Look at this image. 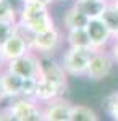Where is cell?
Segmentation results:
<instances>
[{
  "mask_svg": "<svg viewBox=\"0 0 118 121\" xmlns=\"http://www.w3.org/2000/svg\"><path fill=\"white\" fill-rule=\"evenodd\" d=\"M15 29H16V23H13V21H0V47L15 34Z\"/></svg>",
  "mask_w": 118,
  "mask_h": 121,
  "instance_id": "obj_20",
  "label": "cell"
},
{
  "mask_svg": "<svg viewBox=\"0 0 118 121\" xmlns=\"http://www.w3.org/2000/svg\"><path fill=\"white\" fill-rule=\"evenodd\" d=\"M18 23L34 34L45 32V31L57 26L52 13L49 11V7L39 3L36 0H24L23 2V5L18 11Z\"/></svg>",
  "mask_w": 118,
  "mask_h": 121,
  "instance_id": "obj_1",
  "label": "cell"
},
{
  "mask_svg": "<svg viewBox=\"0 0 118 121\" xmlns=\"http://www.w3.org/2000/svg\"><path fill=\"white\" fill-rule=\"evenodd\" d=\"M66 87L68 86H62V84L52 82V81H47L39 78L37 79V87H36V95H34V100H37L39 103H47L52 102L55 99H60L63 97V94L66 92Z\"/></svg>",
  "mask_w": 118,
  "mask_h": 121,
  "instance_id": "obj_11",
  "label": "cell"
},
{
  "mask_svg": "<svg viewBox=\"0 0 118 121\" xmlns=\"http://www.w3.org/2000/svg\"><path fill=\"white\" fill-rule=\"evenodd\" d=\"M36 87H37V79H34V78L24 79V81H23V92H21V97L34 99V95H36Z\"/></svg>",
  "mask_w": 118,
  "mask_h": 121,
  "instance_id": "obj_21",
  "label": "cell"
},
{
  "mask_svg": "<svg viewBox=\"0 0 118 121\" xmlns=\"http://www.w3.org/2000/svg\"><path fill=\"white\" fill-rule=\"evenodd\" d=\"M91 19L87 18L84 13H81L74 5H71L70 8L65 10V13L62 15V28L65 31L70 29H82L89 24Z\"/></svg>",
  "mask_w": 118,
  "mask_h": 121,
  "instance_id": "obj_13",
  "label": "cell"
},
{
  "mask_svg": "<svg viewBox=\"0 0 118 121\" xmlns=\"http://www.w3.org/2000/svg\"><path fill=\"white\" fill-rule=\"evenodd\" d=\"M0 121H19V118L10 110L8 107L0 110Z\"/></svg>",
  "mask_w": 118,
  "mask_h": 121,
  "instance_id": "obj_22",
  "label": "cell"
},
{
  "mask_svg": "<svg viewBox=\"0 0 118 121\" xmlns=\"http://www.w3.org/2000/svg\"><path fill=\"white\" fill-rule=\"evenodd\" d=\"M8 71L15 73L16 76L27 79V78H34L39 79L41 76V68H39V55L36 52H29L26 55L19 56L16 60H11L5 66Z\"/></svg>",
  "mask_w": 118,
  "mask_h": 121,
  "instance_id": "obj_5",
  "label": "cell"
},
{
  "mask_svg": "<svg viewBox=\"0 0 118 121\" xmlns=\"http://www.w3.org/2000/svg\"><path fill=\"white\" fill-rule=\"evenodd\" d=\"M100 19L105 23V26L112 31L113 36L118 32V11L115 10V7L112 3H109V7L105 8V11H104V15H102Z\"/></svg>",
  "mask_w": 118,
  "mask_h": 121,
  "instance_id": "obj_17",
  "label": "cell"
},
{
  "mask_svg": "<svg viewBox=\"0 0 118 121\" xmlns=\"http://www.w3.org/2000/svg\"><path fill=\"white\" fill-rule=\"evenodd\" d=\"M65 40V34L58 26L49 29L45 32L36 34L34 42H32V52L37 55H54L55 52L62 47Z\"/></svg>",
  "mask_w": 118,
  "mask_h": 121,
  "instance_id": "obj_4",
  "label": "cell"
},
{
  "mask_svg": "<svg viewBox=\"0 0 118 121\" xmlns=\"http://www.w3.org/2000/svg\"><path fill=\"white\" fill-rule=\"evenodd\" d=\"M92 56L91 48H73L66 47L62 53V65H63L66 74L71 78H86L89 61Z\"/></svg>",
  "mask_w": 118,
  "mask_h": 121,
  "instance_id": "obj_2",
  "label": "cell"
},
{
  "mask_svg": "<svg viewBox=\"0 0 118 121\" xmlns=\"http://www.w3.org/2000/svg\"><path fill=\"white\" fill-rule=\"evenodd\" d=\"M0 21L18 23V10L10 3V0H0Z\"/></svg>",
  "mask_w": 118,
  "mask_h": 121,
  "instance_id": "obj_18",
  "label": "cell"
},
{
  "mask_svg": "<svg viewBox=\"0 0 118 121\" xmlns=\"http://www.w3.org/2000/svg\"><path fill=\"white\" fill-rule=\"evenodd\" d=\"M3 100H7V95H5V89H3L2 81H0V102H3Z\"/></svg>",
  "mask_w": 118,
  "mask_h": 121,
  "instance_id": "obj_24",
  "label": "cell"
},
{
  "mask_svg": "<svg viewBox=\"0 0 118 121\" xmlns=\"http://www.w3.org/2000/svg\"><path fill=\"white\" fill-rule=\"evenodd\" d=\"M115 39H117V40H118V32H117V34H115Z\"/></svg>",
  "mask_w": 118,
  "mask_h": 121,
  "instance_id": "obj_28",
  "label": "cell"
},
{
  "mask_svg": "<svg viewBox=\"0 0 118 121\" xmlns=\"http://www.w3.org/2000/svg\"><path fill=\"white\" fill-rule=\"evenodd\" d=\"M0 81H2V86L5 89V95H7V100H11V99H16V97H21V92H23V78L16 76L15 73L8 71L7 68L0 73Z\"/></svg>",
  "mask_w": 118,
  "mask_h": 121,
  "instance_id": "obj_12",
  "label": "cell"
},
{
  "mask_svg": "<svg viewBox=\"0 0 118 121\" xmlns=\"http://www.w3.org/2000/svg\"><path fill=\"white\" fill-rule=\"evenodd\" d=\"M73 5L89 19H99L102 18L105 8L109 7V2L107 0H74Z\"/></svg>",
  "mask_w": 118,
  "mask_h": 121,
  "instance_id": "obj_14",
  "label": "cell"
},
{
  "mask_svg": "<svg viewBox=\"0 0 118 121\" xmlns=\"http://www.w3.org/2000/svg\"><path fill=\"white\" fill-rule=\"evenodd\" d=\"M39 68H41L39 78L62 84V86H68V74L62 61L57 60L54 55H39Z\"/></svg>",
  "mask_w": 118,
  "mask_h": 121,
  "instance_id": "obj_7",
  "label": "cell"
},
{
  "mask_svg": "<svg viewBox=\"0 0 118 121\" xmlns=\"http://www.w3.org/2000/svg\"><path fill=\"white\" fill-rule=\"evenodd\" d=\"M68 121H99V116L91 107L81 105V103H73Z\"/></svg>",
  "mask_w": 118,
  "mask_h": 121,
  "instance_id": "obj_16",
  "label": "cell"
},
{
  "mask_svg": "<svg viewBox=\"0 0 118 121\" xmlns=\"http://www.w3.org/2000/svg\"><path fill=\"white\" fill-rule=\"evenodd\" d=\"M36 2H39V3H42V5H45V7H50L54 2H57V0H36Z\"/></svg>",
  "mask_w": 118,
  "mask_h": 121,
  "instance_id": "obj_26",
  "label": "cell"
},
{
  "mask_svg": "<svg viewBox=\"0 0 118 121\" xmlns=\"http://www.w3.org/2000/svg\"><path fill=\"white\" fill-rule=\"evenodd\" d=\"M107 50H109L110 56L113 58L115 65H118V40H117V39H113V42L110 44V47L107 48Z\"/></svg>",
  "mask_w": 118,
  "mask_h": 121,
  "instance_id": "obj_23",
  "label": "cell"
},
{
  "mask_svg": "<svg viewBox=\"0 0 118 121\" xmlns=\"http://www.w3.org/2000/svg\"><path fill=\"white\" fill-rule=\"evenodd\" d=\"M5 66H7V61L3 60V55H2V50H0V73L5 69Z\"/></svg>",
  "mask_w": 118,
  "mask_h": 121,
  "instance_id": "obj_25",
  "label": "cell"
},
{
  "mask_svg": "<svg viewBox=\"0 0 118 121\" xmlns=\"http://www.w3.org/2000/svg\"><path fill=\"white\" fill-rule=\"evenodd\" d=\"M112 5H113V7H115V10L118 11V0H115V2H112Z\"/></svg>",
  "mask_w": 118,
  "mask_h": 121,
  "instance_id": "obj_27",
  "label": "cell"
},
{
  "mask_svg": "<svg viewBox=\"0 0 118 121\" xmlns=\"http://www.w3.org/2000/svg\"><path fill=\"white\" fill-rule=\"evenodd\" d=\"M0 50H2L3 60L7 63L11 61V60H16V58H19V56H23V55H26L29 52H32L29 42L19 32H16V29H15V34L0 47Z\"/></svg>",
  "mask_w": 118,
  "mask_h": 121,
  "instance_id": "obj_9",
  "label": "cell"
},
{
  "mask_svg": "<svg viewBox=\"0 0 118 121\" xmlns=\"http://www.w3.org/2000/svg\"><path fill=\"white\" fill-rule=\"evenodd\" d=\"M7 107L18 116L19 121H45L42 103H39L34 99L16 97L11 99Z\"/></svg>",
  "mask_w": 118,
  "mask_h": 121,
  "instance_id": "obj_3",
  "label": "cell"
},
{
  "mask_svg": "<svg viewBox=\"0 0 118 121\" xmlns=\"http://www.w3.org/2000/svg\"><path fill=\"white\" fill-rule=\"evenodd\" d=\"M113 66H115V61L110 56L109 50H95L92 52L86 78L91 81H100L112 73Z\"/></svg>",
  "mask_w": 118,
  "mask_h": 121,
  "instance_id": "obj_6",
  "label": "cell"
},
{
  "mask_svg": "<svg viewBox=\"0 0 118 121\" xmlns=\"http://www.w3.org/2000/svg\"><path fill=\"white\" fill-rule=\"evenodd\" d=\"M42 108H44L45 121H68L73 103L70 100H66L65 97H60V99L52 100V102L44 103Z\"/></svg>",
  "mask_w": 118,
  "mask_h": 121,
  "instance_id": "obj_10",
  "label": "cell"
},
{
  "mask_svg": "<svg viewBox=\"0 0 118 121\" xmlns=\"http://www.w3.org/2000/svg\"><path fill=\"white\" fill-rule=\"evenodd\" d=\"M86 31H87V36H89V40H91V48L92 52L95 50H107L110 47V44L113 42L115 36L112 34L105 23L102 19H91L89 24L86 26Z\"/></svg>",
  "mask_w": 118,
  "mask_h": 121,
  "instance_id": "obj_8",
  "label": "cell"
},
{
  "mask_svg": "<svg viewBox=\"0 0 118 121\" xmlns=\"http://www.w3.org/2000/svg\"><path fill=\"white\" fill-rule=\"evenodd\" d=\"M65 42L68 47H73V48H91V40H89L86 28L65 31Z\"/></svg>",
  "mask_w": 118,
  "mask_h": 121,
  "instance_id": "obj_15",
  "label": "cell"
},
{
  "mask_svg": "<svg viewBox=\"0 0 118 121\" xmlns=\"http://www.w3.org/2000/svg\"><path fill=\"white\" fill-rule=\"evenodd\" d=\"M107 2H109V3H112V2H115V0H107Z\"/></svg>",
  "mask_w": 118,
  "mask_h": 121,
  "instance_id": "obj_29",
  "label": "cell"
},
{
  "mask_svg": "<svg viewBox=\"0 0 118 121\" xmlns=\"http://www.w3.org/2000/svg\"><path fill=\"white\" fill-rule=\"evenodd\" d=\"M104 108L113 121H118V92H113L104 99Z\"/></svg>",
  "mask_w": 118,
  "mask_h": 121,
  "instance_id": "obj_19",
  "label": "cell"
}]
</instances>
